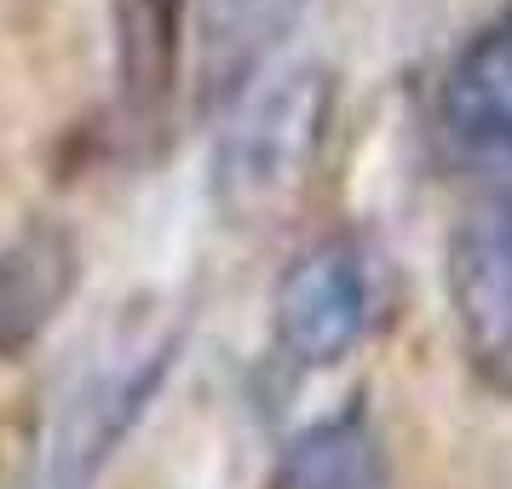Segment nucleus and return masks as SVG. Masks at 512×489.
I'll list each match as a JSON object with an SVG mask.
<instances>
[{
	"instance_id": "obj_4",
	"label": "nucleus",
	"mask_w": 512,
	"mask_h": 489,
	"mask_svg": "<svg viewBox=\"0 0 512 489\" xmlns=\"http://www.w3.org/2000/svg\"><path fill=\"white\" fill-rule=\"evenodd\" d=\"M432 133L455 167L512 190V6L449 58L432 98Z\"/></svg>"
},
{
	"instance_id": "obj_1",
	"label": "nucleus",
	"mask_w": 512,
	"mask_h": 489,
	"mask_svg": "<svg viewBox=\"0 0 512 489\" xmlns=\"http://www.w3.org/2000/svg\"><path fill=\"white\" fill-rule=\"evenodd\" d=\"M334 81L323 64H271L225 104L213 190L236 219H271L305 190L328 139Z\"/></svg>"
},
{
	"instance_id": "obj_8",
	"label": "nucleus",
	"mask_w": 512,
	"mask_h": 489,
	"mask_svg": "<svg viewBox=\"0 0 512 489\" xmlns=\"http://www.w3.org/2000/svg\"><path fill=\"white\" fill-rule=\"evenodd\" d=\"M374 438L363 415H334L288 443L271 489H369Z\"/></svg>"
},
{
	"instance_id": "obj_7",
	"label": "nucleus",
	"mask_w": 512,
	"mask_h": 489,
	"mask_svg": "<svg viewBox=\"0 0 512 489\" xmlns=\"http://www.w3.org/2000/svg\"><path fill=\"white\" fill-rule=\"evenodd\" d=\"M75 288V248L58 231H24L0 248V357L41 340Z\"/></svg>"
},
{
	"instance_id": "obj_5",
	"label": "nucleus",
	"mask_w": 512,
	"mask_h": 489,
	"mask_svg": "<svg viewBox=\"0 0 512 489\" xmlns=\"http://www.w3.org/2000/svg\"><path fill=\"white\" fill-rule=\"evenodd\" d=\"M449 311L466 363L512 397V190L472 208L449 236Z\"/></svg>"
},
{
	"instance_id": "obj_3",
	"label": "nucleus",
	"mask_w": 512,
	"mask_h": 489,
	"mask_svg": "<svg viewBox=\"0 0 512 489\" xmlns=\"http://www.w3.org/2000/svg\"><path fill=\"white\" fill-rule=\"evenodd\" d=\"M179 357V328H139L116 346L98 351V363L58 409L52 426V455H47V484L52 489H93L104 466L116 461V449L133 438L144 409L156 403L167 369Z\"/></svg>"
},
{
	"instance_id": "obj_6",
	"label": "nucleus",
	"mask_w": 512,
	"mask_h": 489,
	"mask_svg": "<svg viewBox=\"0 0 512 489\" xmlns=\"http://www.w3.org/2000/svg\"><path fill=\"white\" fill-rule=\"evenodd\" d=\"M305 6L311 0H190L196 64H202L208 98L231 104L259 70H271V52L300 24Z\"/></svg>"
},
{
	"instance_id": "obj_2",
	"label": "nucleus",
	"mask_w": 512,
	"mask_h": 489,
	"mask_svg": "<svg viewBox=\"0 0 512 489\" xmlns=\"http://www.w3.org/2000/svg\"><path fill=\"white\" fill-rule=\"evenodd\" d=\"M392 317V259L369 231H328L288 259L271 294V340L305 374L346 363Z\"/></svg>"
}]
</instances>
